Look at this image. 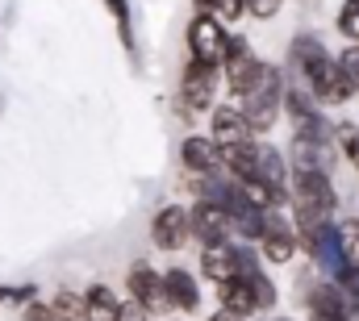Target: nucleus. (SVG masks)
Returning <instances> with one entry per match:
<instances>
[{"instance_id": "obj_1", "label": "nucleus", "mask_w": 359, "mask_h": 321, "mask_svg": "<svg viewBox=\"0 0 359 321\" xmlns=\"http://www.w3.org/2000/svg\"><path fill=\"white\" fill-rule=\"evenodd\" d=\"M217 83H222L217 67L196 63V59L184 63V71H180V96H176V109L184 113V121H196V113H209L217 104Z\"/></svg>"}, {"instance_id": "obj_2", "label": "nucleus", "mask_w": 359, "mask_h": 321, "mask_svg": "<svg viewBox=\"0 0 359 321\" xmlns=\"http://www.w3.org/2000/svg\"><path fill=\"white\" fill-rule=\"evenodd\" d=\"M280 100H284V76H280V67H268L264 80L243 96V109H238L247 121V134H268L280 117Z\"/></svg>"}, {"instance_id": "obj_3", "label": "nucleus", "mask_w": 359, "mask_h": 321, "mask_svg": "<svg viewBox=\"0 0 359 321\" xmlns=\"http://www.w3.org/2000/svg\"><path fill=\"white\" fill-rule=\"evenodd\" d=\"M288 196H292L301 217H330L334 205H339L326 171H292L288 175Z\"/></svg>"}, {"instance_id": "obj_4", "label": "nucleus", "mask_w": 359, "mask_h": 321, "mask_svg": "<svg viewBox=\"0 0 359 321\" xmlns=\"http://www.w3.org/2000/svg\"><path fill=\"white\" fill-rule=\"evenodd\" d=\"M301 88H305L318 104H347V100L355 96V88H351V80H347V71H343L339 59H330V55H322L313 67L301 71Z\"/></svg>"}, {"instance_id": "obj_5", "label": "nucleus", "mask_w": 359, "mask_h": 321, "mask_svg": "<svg viewBox=\"0 0 359 321\" xmlns=\"http://www.w3.org/2000/svg\"><path fill=\"white\" fill-rule=\"evenodd\" d=\"M217 71H226V83H230V92L243 100L255 83L264 80V71H268V63L251 50V42L247 38H230L226 42V55H222V67Z\"/></svg>"}, {"instance_id": "obj_6", "label": "nucleus", "mask_w": 359, "mask_h": 321, "mask_svg": "<svg viewBox=\"0 0 359 321\" xmlns=\"http://www.w3.org/2000/svg\"><path fill=\"white\" fill-rule=\"evenodd\" d=\"M226 42H230V34H226L222 17H213V13H196V17L188 21V50H192V59H196V63L222 67Z\"/></svg>"}, {"instance_id": "obj_7", "label": "nucleus", "mask_w": 359, "mask_h": 321, "mask_svg": "<svg viewBox=\"0 0 359 321\" xmlns=\"http://www.w3.org/2000/svg\"><path fill=\"white\" fill-rule=\"evenodd\" d=\"M188 238H196L201 246H217L230 238V217L222 205L213 200H196V209L188 213Z\"/></svg>"}, {"instance_id": "obj_8", "label": "nucleus", "mask_w": 359, "mask_h": 321, "mask_svg": "<svg viewBox=\"0 0 359 321\" xmlns=\"http://www.w3.org/2000/svg\"><path fill=\"white\" fill-rule=\"evenodd\" d=\"M126 288H130V301H134L138 309H147V313H155V309L168 305V301H163V275H159L151 263H134L130 275H126Z\"/></svg>"}, {"instance_id": "obj_9", "label": "nucleus", "mask_w": 359, "mask_h": 321, "mask_svg": "<svg viewBox=\"0 0 359 321\" xmlns=\"http://www.w3.org/2000/svg\"><path fill=\"white\" fill-rule=\"evenodd\" d=\"M151 242H155L159 250H180V246L188 242V209L163 205V209L155 213V221H151Z\"/></svg>"}, {"instance_id": "obj_10", "label": "nucleus", "mask_w": 359, "mask_h": 321, "mask_svg": "<svg viewBox=\"0 0 359 321\" xmlns=\"http://www.w3.org/2000/svg\"><path fill=\"white\" fill-rule=\"evenodd\" d=\"M255 179H259L271 196H276V205H280V200H288V159H284L276 146H259Z\"/></svg>"}, {"instance_id": "obj_11", "label": "nucleus", "mask_w": 359, "mask_h": 321, "mask_svg": "<svg viewBox=\"0 0 359 321\" xmlns=\"http://www.w3.org/2000/svg\"><path fill=\"white\" fill-rule=\"evenodd\" d=\"M259 246H264V259H268V263H288V259L297 254V234H292V226H288V221H280V217L264 213V234H259Z\"/></svg>"}, {"instance_id": "obj_12", "label": "nucleus", "mask_w": 359, "mask_h": 321, "mask_svg": "<svg viewBox=\"0 0 359 321\" xmlns=\"http://www.w3.org/2000/svg\"><path fill=\"white\" fill-rule=\"evenodd\" d=\"M180 163H184L192 175H201V179H213V175H222L217 146H213L209 138H201V134H192V138H184V142H180Z\"/></svg>"}, {"instance_id": "obj_13", "label": "nucleus", "mask_w": 359, "mask_h": 321, "mask_svg": "<svg viewBox=\"0 0 359 321\" xmlns=\"http://www.w3.org/2000/svg\"><path fill=\"white\" fill-rule=\"evenodd\" d=\"M247 121L234 104H213V117H209V142L213 146H234V142H247Z\"/></svg>"}, {"instance_id": "obj_14", "label": "nucleus", "mask_w": 359, "mask_h": 321, "mask_svg": "<svg viewBox=\"0 0 359 321\" xmlns=\"http://www.w3.org/2000/svg\"><path fill=\"white\" fill-rule=\"evenodd\" d=\"M163 301H168L172 309H180V313H192V309L201 305V288H196L192 271H184V267L163 271Z\"/></svg>"}, {"instance_id": "obj_15", "label": "nucleus", "mask_w": 359, "mask_h": 321, "mask_svg": "<svg viewBox=\"0 0 359 321\" xmlns=\"http://www.w3.org/2000/svg\"><path fill=\"white\" fill-rule=\"evenodd\" d=\"M309 321H351L339 284H330V280L313 284V292H309Z\"/></svg>"}, {"instance_id": "obj_16", "label": "nucleus", "mask_w": 359, "mask_h": 321, "mask_svg": "<svg viewBox=\"0 0 359 321\" xmlns=\"http://www.w3.org/2000/svg\"><path fill=\"white\" fill-rule=\"evenodd\" d=\"M201 271H205L213 284L234 280V275H238V246H230V242L205 246V250H201Z\"/></svg>"}, {"instance_id": "obj_17", "label": "nucleus", "mask_w": 359, "mask_h": 321, "mask_svg": "<svg viewBox=\"0 0 359 321\" xmlns=\"http://www.w3.org/2000/svg\"><path fill=\"white\" fill-rule=\"evenodd\" d=\"M255 159H259V142H234V146H217V163L234 175V179H255Z\"/></svg>"}, {"instance_id": "obj_18", "label": "nucleus", "mask_w": 359, "mask_h": 321, "mask_svg": "<svg viewBox=\"0 0 359 321\" xmlns=\"http://www.w3.org/2000/svg\"><path fill=\"white\" fill-rule=\"evenodd\" d=\"M217 296H222V313H230V317H251V313H259V305H255V296H251V288H247L243 275L217 284Z\"/></svg>"}, {"instance_id": "obj_19", "label": "nucleus", "mask_w": 359, "mask_h": 321, "mask_svg": "<svg viewBox=\"0 0 359 321\" xmlns=\"http://www.w3.org/2000/svg\"><path fill=\"white\" fill-rule=\"evenodd\" d=\"M326 151H330L326 142H313V138L297 134V138H292V167H297V171H326V167H330V155H326Z\"/></svg>"}, {"instance_id": "obj_20", "label": "nucleus", "mask_w": 359, "mask_h": 321, "mask_svg": "<svg viewBox=\"0 0 359 321\" xmlns=\"http://www.w3.org/2000/svg\"><path fill=\"white\" fill-rule=\"evenodd\" d=\"M80 301H84V321H117V305H121V301L113 296V288L92 284Z\"/></svg>"}, {"instance_id": "obj_21", "label": "nucleus", "mask_w": 359, "mask_h": 321, "mask_svg": "<svg viewBox=\"0 0 359 321\" xmlns=\"http://www.w3.org/2000/svg\"><path fill=\"white\" fill-rule=\"evenodd\" d=\"M322 55H326V46H322L313 34H301V38H292V46H288V63H292V71H297V76H301L305 67H313Z\"/></svg>"}, {"instance_id": "obj_22", "label": "nucleus", "mask_w": 359, "mask_h": 321, "mask_svg": "<svg viewBox=\"0 0 359 321\" xmlns=\"http://www.w3.org/2000/svg\"><path fill=\"white\" fill-rule=\"evenodd\" d=\"M104 8L113 13L117 21V34H121V46L130 50V59L138 63V38H134V21H130V0H104Z\"/></svg>"}, {"instance_id": "obj_23", "label": "nucleus", "mask_w": 359, "mask_h": 321, "mask_svg": "<svg viewBox=\"0 0 359 321\" xmlns=\"http://www.w3.org/2000/svg\"><path fill=\"white\" fill-rule=\"evenodd\" d=\"M50 317L55 321H84V301H80V292L63 288V292L50 301Z\"/></svg>"}, {"instance_id": "obj_24", "label": "nucleus", "mask_w": 359, "mask_h": 321, "mask_svg": "<svg viewBox=\"0 0 359 321\" xmlns=\"http://www.w3.org/2000/svg\"><path fill=\"white\" fill-rule=\"evenodd\" d=\"M339 250L347 271H359V226H339Z\"/></svg>"}, {"instance_id": "obj_25", "label": "nucleus", "mask_w": 359, "mask_h": 321, "mask_svg": "<svg viewBox=\"0 0 359 321\" xmlns=\"http://www.w3.org/2000/svg\"><path fill=\"white\" fill-rule=\"evenodd\" d=\"M334 138H339V146H343V155H347V163L359 171V125H351V121H343L339 130H334Z\"/></svg>"}, {"instance_id": "obj_26", "label": "nucleus", "mask_w": 359, "mask_h": 321, "mask_svg": "<svg viewBox=\"0 0 359 321\" xmlns=\"http://www.w3.org/2000/svg\"><path fill=\"white\" fill-rule=\"evenodd\" d=\"M339 29H343V38H355L359 42V0H343V8H339Z\"/></svg>"}, {"instance_id": "obj_27", "label": "nucleus", "mask_w": 359, "mask_h": 321, "mask_svg": "<svg viewBox=\"0 0 359 321\" xmlns=\"http://www.w3.org/2000/svg\"><path fill=\"white\" fill-rule=\"evenodd\" d=\"M280 4H284V0H243V13H251V17H259V21H271V17L280 13Z\"/></svg>"}, {"instance_id": "obj_28", "label": "nucleus", "mask_w": 359, "mask_h": 321, "mask_svg": "<svg viewBox=\"0 0 359 321\" xmlns=\"http://www.w3.org/2000/svg\"><path fill=\"white\" fill-rule=\"evenodd\" d=\"M34 296H38V292H34V284H21V288H0V305H8V301H13V305H29Z\"/></svg>"}, {"instance_id": "obj_29", "label": "nucleus", "mask_w": 359, "mask_h": 321, "mask_svg": "<svg viewBox=\"0 0 359 321\" xmlns=\"http://www.w3.org/2000/svg\"><path fill=\"white\" fill-rule=\"evenodd\" d=\"M339 67L347 71V80H351V88L359 92V46H347V50H343V59H339Z\"/></svg>"}, {"instance_id": "obj_30", "label": "nucleus", "mask_w": 359, "mask_h": 321, "mask_svg": "<svg viewBox=\"0 0 359 321\" xmlns=\"http://www.w3.org/2000/svg\"><path fill=\"white\" fill-rule=\"evenodd\" d=\"M21 321H55V317H50V305H46V301H29Z\"/></svg>"}, {"instance_id": "obj_31", "label": "nucleus", "mask_w": 359, "mask_h": 321, "mask_svg": "<svg viewBox=\"0 0 359 321\" xmlns=\"http://www.w3.org/2000/svg\"><path fill=\"white\" fill-rule=\"evenodd\" d=\"M117 321H147V309H138L134 301H126V305H117Z\"/></svg>"}, {"instance_id": "obj_32", "label": "nucleus", "mask_w": 359, "mask_h": 321, "mask_svg": "<svg viewBox=\"0 0 359 321\" xmlns=\"http://www.w3.org/2000/svg\"><path fill=\"white\" fill-rule=\"evenodd\" d=\"M217 17H243V0H217Z\"/></svg>"}, {"instance_id": "obj_33", "label": "nucleus", "mask_w": 359, "mask_h": 321, "mask_svg": "<svg viewBox=\"0 0 359 321\" xmlns=\"http://www.w3.org/2000/svg\"><path fill=\"white\" fill-rule=\"evenodd\" d=\"M209 321H243V317H230V313H217V317H209Z\"/></svg>"}, {"instance_id": "obj_34", "label": "nucleus", "mask_w": 359, "mask_h": 321, "mask_svg": "<svg viewBox=\"0 0 359 321\" xmlns=\"http://www.w3.org/2000/svg\"><path fill=\"white\" fill-rule=\"evenodd\" d=\"M280 321H288V317H280Z\"/></svg>"}]
</instances>
